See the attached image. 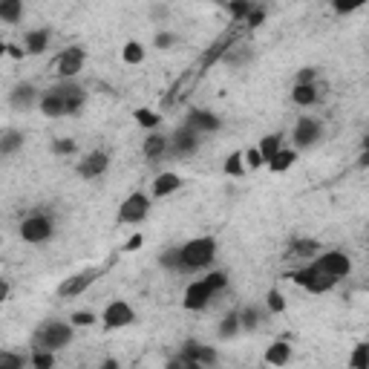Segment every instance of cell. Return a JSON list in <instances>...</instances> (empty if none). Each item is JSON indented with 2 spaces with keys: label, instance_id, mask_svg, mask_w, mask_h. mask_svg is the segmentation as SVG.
<instances>
[{
  "label": "cell",
  "instance_id": "cell-48",
  "mask_svg": "<svg viewBox=\"0 0 369 369\" xmlns=\"http://www.w3.org/2000/svg\"><path fill=\"white\" fill-rule=\"evenodd\" d=\"M6 298H9V283H6V280H0V306L6 303Z\"/></svg>",
  "mask_w": 369,
  "mask_h": 369
},
{
  "label": "cell",
  "instance_id": "cell-38",
  "mask_svg": "<svg viewBox=\"0 0 369 369\" xmlns=\"http://www.w3.org/2000/svg\"><path fill=\"white\" fill-rule=\"evenodd\" d=\"M202 280H205V283H208L213 291H223V288L228 285V274H226V271H208Z\"/></svg>",
  "mask_w": 369,
  "mask_h": 369
},
{
  "label": "cell",
  "instance_id": "cell-13",
  "mask_svg": "<svg viewBox=\"0 0 369 369\" xmlns=\"http://www.w3.org/2000/svg\"><path fill=\"white\" fill-rule=\"evenodd\" d=\"M101 323L104 329H124L136 323V309L127 300H113L104 312H101Z\"/></svg>",
  "mask_w": 369,
  "mask_h": 369
},
{
  "label": "cell",
  "instance_id": "cell-39",
  "mask_svg": "<svg viewBox=\"0 0 369 369\" xmlns=\"http://www.w3.org/2000/svg\"><path fill=\"white\" fill-rule=\"evenodd\" d=\"M266 306H268V312H285V298H283V294L277 291V288H271L268 294H266Z\"/></svg>",
  "mask_w": 369,
  "mask_h": 369
},
{
  "label": "cell",
  "instance_id": "cell-37",
  "mask_svg": "<svg viewBox=\"0 0 369 369\" xmlns=\"http://www.w3.org/2000/svg\"><path fill=\"white\" fill-rule=\"evenodd\" d=\"M363 4H366V0H332V9H335L338 15H352V12H358Z\"/></svg>",
  "mask_w": 369,
  "mask_h": 369
},
{
  "label": "cell",
  "instance_id": "cell-16",
  "mask_svg": "<svg viewBox=\"0 0 369 369\" xmlns=\"http://www.w3.org/2000/svg\"><path fill=\"white\" fill-rule=\"evenodd\" d=\"M185 124H188V127H193L199 136H202V133H216L219 127H223V121H219V116H216V113H211V110H199V107L188 110Z\"/></svg>",
  "mask_w": 369,
  "mask_h": 369
},
{
  "label": "cell",
  "instance_id": "cell-15",
  "mask_svg": "<svg viewBox=\"0 0 369 369\" xmlns=\"http://www.w3.org/2000/svg\"><path fill=\"white\" fill-rule=\"evenodd\" d=\"M38 98H41L38 87L29 84V81H18V84L12 87V93H9V104H12V110H18V113L32 110V107L38 104Z\"/></svg>",
  "mask_w": 369,
  "mask_h": 369
},
{
  "label": "cell",
  "instance_id": "cell-9",
  "mask_svg": "<svg viewBox=\"0 0 369 369\" xmlns=\"http://www.w3.org/2000/svg\"><path fill=\"white\" fill-rule=\"evenodd\" d=\"M320 133H323V127H320V121H318V118L300 116V118H298V124H294V130H291L294 151H309V147H315V144H318V138H320Z\"/></svg>",
  "mask_w": 369,
  "mask_h": 369
},
{
  "label": "cell",
  "instance_id": "cell-19",
  "mask_svg": "<svg viewBox=\"0 0 369 369\" xmlns=\"http://www.w3.org/2000/svg\"><path fill=\"white\" fill-rule=\"evenodd\" d=\"M49 41H52L49 29H29L26 38H24V52L26 55H41V52H46Z\"/></svg>",
  "mask_w": 369,
  "mask_h": 369
},
{
  "label": "cell",
  "instance_id": "cell-18",
  "mask_svg": "<svg viewBox=\"0 0 369 369\" xmlns=\"http://www.w3.org/2000/svg\"><path fill=\"white\" fill-rule=\"evenodd\" d=\"M141 153L147 156V159H162V156H168L171 153V138L168 136H162V133H151L144 138V144H141Z\"/></svg>",
  "mask_w": 369,
  "mask_h": 369
},
{
  "label": "cell",
  "instance_id": "cell-20",
  "mask_svg": "<svg viewBox=\"0 0 369 369\" xmlns=\"http://www.w3.org/2000/svg\"><path fill=\"white\" fill-rule=\"evenodd\" d=\"M294 162H298V151H294V147H280V151L266 162V168H268L271 173H285Z\"/></svg>",
  "mask_w": 369,
  "mask_h": 369
},
{
  "label": "cell",
  "instance_id": "cell-43",
  "mask_svg": "<svg viewBox=\"0 0 369 369\" xmlns=\"http://www.w3.org/2000/svg\"><path fill=\"white\" fill-rule=\"evenodd\" d=\"M366 343H358L355 346V352H352V360H349V366L352 369H366Z\"/></svg>",
  "mask_w": 369,
  "mask_h": 369
},
{
  "label": "cell",
  "instance_id": "cell-22",
  "mask_svg": "<svg viewBox=\"0 0 369 369\" xmlns=\"http://www.w3.org/2000/svg\"><path fill=\"white\" fill-rule=\"evenodd\" d=\"M291 101L298 107H312L318 104V87L315 84H294L291 87Z\"/></svg>",
  "mask_w": 369,
  "mask_h": 369
},
{
  "label": "cell",
  "instance_id": "cell-12",
  "mask_svg": "<svg viewBox=\"0 0 369 369\" xmlns=\"http://www.w3.org/2000/svg\"><path fill=\"white\" fill-rule=\"evenodd\" d=\"M213 288L199 277V280H193V283H188V288H185V298H182V306L188 309V312H202V309H208L211 306V300H213Z\"/></svg>",
  "mask_w": 369,
  "mask_h": 369
},
{
  "label": "cell",
  "instance_id": "cell-14",
  "mask_svg": "<svg viewBox=\"0 0 369 369\" xmlns=\"http://www.w3.org/2000/svg\"><path fill=\"white\" fill-rule=\"evenodd\" d=\"M107 168H110V153H107V151H90V153H84L81 162H79V176L87 179V182H93V179L104 176Z\"/></svg>",
  "mask_w": 369,
  "mask_h": 369
},
{
  "label": "cell",
  "instance_id": "cell-31",
  "mask_svg": "<svg viewBox=\"0 0 369 369\" xmlns=\"http://www.w3.org/2000/svg\"><path fill=\"white\" fill-rule=\"evenodd\" d=\"M159 266H162V268H168V271H176V274H182V254H179V248H171V251H165V254L159 257Z\"/></svg>",
  "mask_w": 369,
  "mask_h": 369
},
{
  "label": "cell",
  "instance_id": "cell-25",
  "mask_svg": "<svg viewBox=\"0 0 369 369\" xmlns=\"http://www.w3.org/2000/svg\"><path fill=\"white\" fill-rule=\"evenodd\" d=\"M24 18V0H0V21L18 24Z\"/></svg>",
  "mask_w": 369,
  "mask_h": 369
},
{
  "label": "cell",
  "instance_id": "cell-49",
  "mask_svg": "<svg viewBox=\"0 0 369 369\" xmlns=\"http://www.w3.org/2000/svg\"><path fill=\"white\" fill-rule=\"evenodd\" d=\"M6 55H12V58H24L26 52H24L21 46H15V44H6Z\"/></svg>",
  "mask_w": 369,
  "mask_h": 369
},
{
  "label": "cell",
  "instance_id": "cell-35",
  "mask_svg": "<svg viewBox=\"0 0 369 369\" xmlns=\"http://www.w3.org/2000/svg\"><path fill=\"white\" fill-rule=\"evenodd\" d=\"M29 363H32L35 369H49V366L55 363V352H46V349H32Z\"/></svg>",
  "mask_w": 369,
  "mask_h": 369
},
{
  "label": "cell",
  "instance_id": "cell-45",
  "mask_svg": "<svg viewBox=\"0 0 369 369\" xmlns=\"http://www.w3.org/2000/svg\"><path fill=\"white\" fill-rule=\"evenodd\" d=\"M176 44V35H171V32H159L156 38H153V46L156 49H171Z\"/></svg>",
  "mask_w": 369,
  "mask_h": 369
},
{
  "label": "cell",
  "instance_id": "cell-42",
  "mask_svg": "<svg viewBox=\"0 0 369 369\" xmlns=\"http://www.w3.org/2000/svg\"><path fill=\"white\" fill-rule=\"evenodd\" d=\"M52 151L58 156H72V153H76V141H72V138H55L52 141Z\"/></svg>",
  "mask_w": 369,
  "mask_h": 369
},
{
  "label": "cell",
  "instance_id": "cell-30",
  "mask_svg": "<svg viewBox=\"0 0 369 369\" xmlns=\"http://www.w3.org/2000/svg\"><path fill=\"white\" fill-rule=\"evenodd\" d=\"M121 58H124V64H141L144 61V46L138 41H127L124 49H121Z\"/></svg>",
  "mask_w": 369,
  "mask_h": 369
},
{
  "label": "cell",
  "instance_id": "cell-46",
  "mask_svg": "<svg viewBox=\"0 0 369 369\" xmlns=\"http://www.w3.org/2000/svg\"><path fill=\"white\" fill-rule=\"evenodd\" d=\"M263 21H266V12H263V9H251V12L246 15V24H248L251 29H254V26H260Z\"/></svg>",
  "mask_w": 369,
  "mask_h": 369
},
{
  "label": "cell",
  "instance_id": "cell-36",
  "mask_svg": "<svg viewBox=\"0 0 369 369\" xmlns=\"http://www.w3.org/2000/svg\"><path fill=\"white\" fill-rule=\"evenodd\" d=\"M251 9H254V0H231V4H228L231 18H237V21H246V15Z\"/></svg>",
  "mask_w": 369,
  "mask_h": 369
},
{
  "label": "cell",
  "instance_id": "cell-51",
  "mask_svg": "<svg viewBox=\"0 0 369 369\" xmlns=\"http://www.w3.org/2000/svg\"><path fill=\"white\" fill-rule=\"evenodd\" d=\"M0 240H4V237H0Z\"/></svg>",
  "mask_w": 369,
  "mask_h": 369
},
{
  "label": "cell",
  "instance_id": "cell-27",
  "mask_svg": "<svg viewBox=\"0 0 369 369\" xmlns=\"http://www.w3.org/2000/svg\"><path fill=\"white\" fill-rule=\"evenodd\" d=\"M251 58H254V52H251L248 46H228V49L223 52V61H226L228 66H234V69L243 66V64L251 61Z\"/></svg>",
  "mask_w": 369,
  "mask_h": 369
},
{
  "label": "cell",
  "instance_id": "cell-8",
  "mask_svg": "<svg viewBox=\"0 0 369 369\" xmlns=\"http://www.w3.org/2000/svg\"><path fill=\"white\" fill-rule=\"evenodd\" d=\"M315 266H318V268H323L326 274L338 277V280L352 274V257H349L346 251H340V248H332V251H320V254H315Z\"/></svg>",
  "mask_w": 369,
  "mask_h": 369
},
{
  "label": "cell",
  "instance_id": "cell-7",
  "mask_svg": "<svg viewBox=\"0 0 369 369\" xmlns=\"http://www.w3.org/2000/svg\"><path fill=\"white\" fill-rule=\"evenodd\" d=\"M98 274H101V268H84V271H79V274L66 277V280L58 285V298H61V300L81 298V294H84V291L98 280Z\"/></svg>",
  "mask_w": 369,
  "mask_h": 369
},
{
  "label": "cell",
  "instance_id": "cell-6",
  "mask_svg": "<svg viewBox=\"0 0 369 369\" xmlns=\"http://www.w3.org/2000/svg\"><path fill=\"white\" fill-rule=\"evenodd\" d=\"M147 213H151V196L136 191V193H130L118 205V216L116 219H118V226H141L147 219Z\"/></svg>",
  "mask_w": 369,
  "mask_h": 369
},
{
  "label": "cell",
  "instance_id": "cell-24",
  "mask_svg": "<svg viewBox=\"0 0 369 369\" xmlns=\"http://www.w3.org/2000/svg\"><path fill=\"white\" fill-rule=\"evenodd\" d=\"M240 332H243V326H240V315H237V312L226 315L223 320H219V326H216L219 340H231V338H237Z\"/></svg>",
  "mask_w": 369,
  "mask_h": 369
},
{
  "label": "cell",
  "instance_id": "cell-1",
  "mask_svg": "<svg viewBox=\"0 0 369 369\" xmlns=\"http://www.w3.org/2000/svg\"><path fill=\"white\" fill-rule=\"evenodd\" d=\"M72 338H76V326H72L69 320H44L35 332H32V340L29 346L32 349H46V352H58L64 346L72 343Z\"/></svg>",
  "mask_w": 369,
  "mask_h": 369
},
{
  "label": "cell",
  "instance_id": "cell-21",
  "mask_svg": "<svg viewBox=\"0 0 369 369\" xmlns=\"http://www.w3.org/2000/svg\"><path fill=\"white\" fill-rule=\"evenodd\" d=\"M24 141H26V136H24L21 130H15V127L4 130V133H0V156H12V153H18L21 147H24Z\"/></svg>",
  "mask_w": 369,
  "mask_h": 369
},
{
  "label": "cell",
  "instance_id": "cell-4",
  "mask_svg": "<svg viewBox=\"0 0 369 369\" xmlns=\"http://www.w3.org/2000/svg\"><path fill=\"white\" fill-rule=\"evenodd\" d=\"M285 277H288L291 283L303 285L309 294H326V291H332V288L338 285V277L326 274V271H323V268H318L315 263H309L306 268H298V271H288Z\"/></svg>",
  "mask_w": 369,
  "mask_h": 369
},
{
  "label": "cell",
  "instance_id": "cell-29",
  "mask_svg": "<svg viewBox=\"0 0 369 369\" xmlns=\"http://www.w3.org/2000/svg\"><path fill=\"white\" fill-rule=\"evenodd\" d=\"M240 315V326H243V332H251V329H257L260 323H263V312L257 309V306H246L243 312H237Z\"/></svg>",
  "mask_w": 369,
  "mask_h": 369
},
{
  "label": "cell",
  "instance_id": "cell-5",
  "mask_svg": "<svg viewBox=\"0 0 369 369\" xmlns=\"http://www.w3.org/2000/svg\"><path fill=\"white\" fill-rule=\"evenodd\" d=\"M76 87H79L76 79H66V81L49 87L46 93H41V98H38L41 113H44L46 118H61V116H66V98H69V93L76 90Z\"/></svg>",
  "mask_w": 369,
  "mask_h": 369
},
{
  "label": "cell",
  "instance_id": "cell-33",
  "mask_svg": "<svg viewBox=\"0 0 369 369\" xmlns=\"http://www.w3.org/2000/svg\"><path fill=\"white\" fill-rule=\"evenodd\" d=\"M69 323L76 329H90L93 323H98V315L96 312H72L69 315Z\"/></svg>",
  "mask_w": 369,
  "mask_h": 369
},
{
  "label": "cell",
  "instance_id": "cell-41",
  "mask_svg": "<svg viewBox=\"0 0 369 369\" xmlns=\"http://www.w3.org/2000/svg\"><path fill=\"white\" fill-rule=\"evenodd\" d=\"M243 162H246V171H257V168H263V165H266L257 147H248V151L243 153Z\"/></svg>",
  "mask_w": 369,
  "mask_h": 369
},
{
  "label": "cell",
  "instance_id": "cell-28",
  "mask_svg": "<svg viewBox=\"0 0 369 369\" xmlns=\"http://www.w3.org/2000/svg\"><path fill=\"white\" fill-rule=\"evenodd\" d=\"M315 254H320V246L315 243V240H294L291 243V248H288V257H315Z\"/></svg>",
  "mask_w": 369,
  "mask_h": 369
},
{
  "label": "cell",
  "instance_id": "cell-34",
  "mask_svg": "<svg viewBox=\"0 0 369 369\" xmlns=\"http://www.w3.org/2000/svg\"><path fill=\"white\" fill-rule=\"evenodd\" d=\"M223 171H226L228 176H243V173H246V162H243V153H240V151H237V153H231V156L226 159Z\"/></svg>",
  "mask_w": 369,
  "mask_h": 369
},
{
  "label": "cell",
  "instance_id": "cell-3",
  "mask_svg": "<svg viewBox=\"0 0 369 369\" xmlns=\"http://www.w3.org/2000/svg\"><path fill=\"white\" fill-rule=\"evenodd\" d=\"M21 240L29 243V246H41V243H49L52 234H55V219L52 213L46 211H32L21 219V228H18Z\"/></svg>",
  "mask_w": 369,
  "mask_h": 369
},
{
  "label": "cell",
  "instance_id": "cell-47",
  "mask_svg": "<svg viewBox=\"0 0 369 369\" xmlns=\"http://www.w3.org/2000/svg\"><path fill=\"white\" fill-rule=\"evenodd\" d=\"M141 246H144V237L136 231V234H133V237L124 243V251H136V248H141Z\"/></svg>",
  "mask_w": 369,
  "mask_h": 369
},
{
  "label": "cell",
  "instance_id": "cell-44",
  "mask_svg": "<svg viewBox=\"0 0 369 369\" xmlns=\"http://www.w3.org/2000/svg\"><path fill=\"white\" fill-rule=\"evenodd\" d=\"M315 79H318V69L315 66H303L298 76H294V84H315Z\"/></svg>",
  "mask_w": 369,
  "mask_h": 369
},
{
  "label": "cell",
  "instance_id": "cell-26",
  "mask_svg": "<svg viewBox=\"0 0 369 369\" xmlns=\"http://www.w3.org/2000/svg\"><path fill=\"white\" fill-rule=\"evenodd\" d=\"M283 147V136L280 133H268V136H263L260 138V144H257V151H260V156H263V162H268L277 151Z\"/></svg>",
  "mask_w": 369,
  "mask_h": 369
},
{
  "label": "cell",
  "instance_id": "cell-2",
  "mask_svg": "<svg viewBox=\"0 0 369 369\" xmlns=\"http://www.w3.org/2000/svg\"><path fill=\"white\" fill-rule=\"evenodd\" d=\"M179 254H182V274L211 268V263L216 260V240L213 237H193L179 248Z\"/></svg>",
  "mask_w": 369,
  "mask_h": 369
},
{
  "label": "cell",
  "instance_id": "cell-10",
  "mask_svg": "<svg viewBox=\"0 0 369 369\" xmlns=\"http://www.w3.org/2000/svg\"><path fill=\"white\" fill-rule=\"evenodd\" d=\"M84 61H87V52H84L81 46H69V49H64V52L58 55V61H55L58 79H61V81L76 79L79 72L84 69Z\"/></svg>",
  "mask_w": 369,
  "mask_h": 369
},
{
  "label": "cell",
  "instance_id": "cell-11",
  "mask_svg": "<svg viewBox=\"0 0 369 369\" xmlns=\"http://www.w3.org/2000/svg\"><path fill=\"white\" fill-rule=\"evenodd\" d=\"M171 138V153L173 156H179V159H185V156H193L196 151H199V133L193 130V127H188V124H182V127H176L173 130V136H168Z\"/></svg>",
  "mask_w": 369,
  "mask_h": 369
},
{
  "label": "cell",
  "instance_id": "cell-50",
  "mask_svg": "<svg viewBox=\"0 0 369 369\" xmlns=\"http://www.w3.org/2000/svg\"><path fill=\"white\" fill-rule=\"evenodd\" d=\"M4 55H6V44H4V41H0V58H4Z\"/></svg>",
  "mask_w": 369,
  "mask_h": 369
},
{
  "label": "cell",
  "instance_id": "cell-40",
  "mask_svg": "<svg viewBox=\"0 0 369 369\" xmlns=\"http://www.w3.org/2000/svg\"><path fill=\"white\" fill-rule=\"evenodd\" d=\"M26 363L24 355H15V352H0V369H21Z\"/></svg>",
  "mask_w": 369,
  "mask_h": 369
},
{
  "label": "cell",
  "instance_id": "cell-23",
  "mask_svg": "<svg viewBox=\"0 0 369 369\" xmlns=\"http://www.w3.org/2000/svg\"><path fill=\"white\" fill-rule=\"evenodd\" d=\"M291 360V346L285 343V340H277V343H271L268 349H266V363L268 366H283V363H288Z\"/></svg>",
  "mask_w": 369,
  "mask_h": 369
},
{
  "label": "cell",
  "instance_id": "cell-32",
  "mask_svg": "<svg viewBox=\"0 0 369 369\" xmlns=\"http://www.w3.org/2000/svg\"><path fill=\"white\" fill-rule=\"evenodd\" d=\"M136 121H138L141 127H147V130H156V127L162 124V116L153 113V110H147V107H141V110H136Z\"/></svg>",
  "mask_w": 369,
  "mask_h": 369
},
{
  "label": "cell",
  "instance_id": "cell-17",
  "mask_svg": "<svg viewBox=\"0 0 369 369\" xmlns=\"http://www.w3.org/2000/svg\"><path fill=\"white\" fill-rule=\"evenodd\" d=\"M185 182H182V176L179 173H173V171H162L156 179H153V196L156 199H165V196H171V193H176L179 188H182Z\"/></svg>",
  "mask_w": 369,
  "mask_h": 369
}]
</instances>
